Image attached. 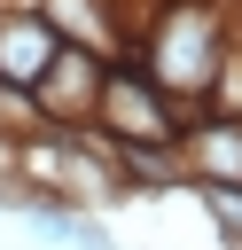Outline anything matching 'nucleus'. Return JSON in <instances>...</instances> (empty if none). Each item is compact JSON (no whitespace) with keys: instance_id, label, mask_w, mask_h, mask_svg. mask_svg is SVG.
<instances>
[{"instance_id":"obj_1","label":"nucleus","mask_w":242,"mask_h":250,"mask_svg":"<svg viewBox=\"0 0 242 250\" xmlns=\"http://www.w3.org/2000/svg\"><path fill=\"white\" fill-rule=\"evenodd\" d=\"M117 125H133V133H156V109H148L141 94H117Z\"/></svg>"}]
</instances>
